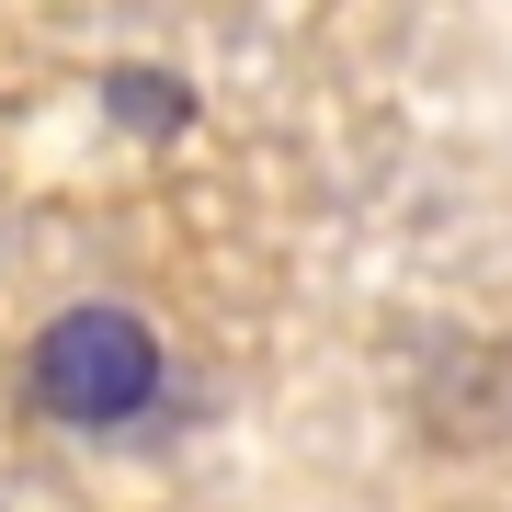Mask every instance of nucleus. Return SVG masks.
Masks as SVG:
<instances>
[{"mask_svg":"<svg viewBox=\"0 0 512 512\" xmlns=\"http://www.w3.org/2000/svg\"><path fill=\"white\" fill-rule=\"evenodd\" d=\"M46 421H69V433H126V421L160 399V342L126 319V308H69L35 342V365H23Z\"/></svg>","mask_w":512,"mask_h":512,"instance_id":"obj_1","label":"nucleus"}]
</instances>
